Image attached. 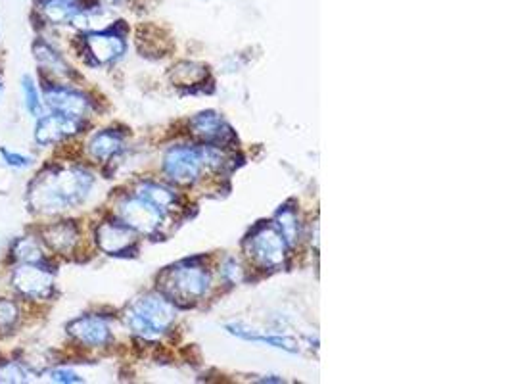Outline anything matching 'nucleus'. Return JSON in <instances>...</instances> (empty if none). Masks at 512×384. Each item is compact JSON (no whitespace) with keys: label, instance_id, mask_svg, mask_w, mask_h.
<instances>
[{"label":"nucleus","instance_id":"1","mask_svg":"<svg viewBox=\"0 0 512 384\" xmlns=\"http://www.w3.org/2000/svg\"><path fill=\"white\" fill-rule=\"evenodd\" d=\"M91 171L79 166L50 168L37 175L29 187V210L37 214H60L79 206L93 189Z\"/></svg>","mask_w":512,"mask_h":384},{"label":"nucleus","instance_id":"2","mask_svg":"<svg viewBox=\"0 0 512 384\" xmlns=\"http://www.w3.org/2000/svg\"><path fill=\"white\" fill-rule=\"evenodd\" d=\"M162 292L173 304H192L206 296L211 285L210 271L200 260H185L169 267L160 279Z\"/></svg>","mask_w":512,"mask_h":384},{"label":"nucleus","instance_id":"3","mask_svg":"<svg viewBox=\"0 0 512 384\" xmlns=\"http://www.w3.org/2000/svg\"><path fill=\"white\" fill-rule=\"evenodd\" d=\"M127 327L142 338H156L175 323V308L163 294H146L125 315Z\"/></svg>","mask_w":512,"mask_h":384},{"label":"nucleus","instance_id":"4","mask_svg":"<svg viewBox=\"0 0 512 384\" xmlns=\"http://www.w3.org/2000/svg\"><path fill=\"white\" fill-rule=\"evenodd\" d=\"M288 242L275 225H259L246 242L250 258L263 269H279L288 258Z\"/></svg>","mask_w":512,"mask_h":384},{"label":"nucleus","instance_id":"5","mask_svg":"<svg viewBox=\"0 0 512 384\" xmlns=\"http://www.w3.org/2000/svg\"><path fill=\"white\" fill-rule=\"evenodd\" d=\"M12 288L29 302L48 300L54 290V273L47 264H18L10 277Z\"/></svg>","mask_w":512,"mask_h":384},{"label":"nucleus","instance_id":"6","mask_svg":"<svg viewBox=\"0 0 512 384\" xmlns=\"http://www.w3.org/2000/svg\"><path fill=\"white\" fill-rule=\"evenodd\" d=\"M204 168L202 150L194 146H173L163 158L165 175L177 185H194Z\"/></svg>","mask_w":512,"mask_h":384},{"label":"nucleus","instance_id":"7","mask_svg":"<svg viewBox=\"0 0 512 384\" xmlns=\"http://www.w3.org/2000/svg\"><path fill=\"white\" fill-rule=\"evenodd\" d=\"M117 216L119 221H123L127 227H131L139 235H156V231L162 227L165 214L152 202L135 194L119 202Z\"/></svg>","mask_w":512,"mask_h":384},{"label":"nucleus","instance_id":"8","mask_svg":"<svg viewBox=\"0 0 512 384\" xmlns=\"http://www.w3.org/2000/svg\"><path fill=\"white\" fill-rule=\"evenodd\" d=\"M45 106L50 108V112L75 118V120H85L87 114L91 112V100L89 96L83 95L81 91H75L66 85L60 83H48L45 85Z\"/></svg>","mask_w":512,"mask_h":384},{"label":"nucleus","instance_id":"9","mask_svg":"<svg viewBox=\"0 0 512 384\" xmlns=\"http://www.w3.org/2000/svg\"><path fill=\"white\" fill-rule=\"evenodd\" d=\"M83 47L93 64L108 66L117 62L125 54L127 43H125V37L114 29H100L85 35Z\"/></svg>","mask_w":512,"mask_h":384},{"label":"nucleus","instance_id":"10","mask_svg":"<svg viewBox=\"0 0 512 384\" xmlns=\"http://www.w3.org/2000/svg\"><path fill=\"white\" fill-rule=\"evenodd\" d=\"M96 244L104 254L110 256H125L137 248V237L131 227H127L123 221H104L96 227Z\"/></svg>","mask_w":512,"mask_h":384},{"label":"nucleus","instance_id":"11","mask_svg":"<svg viewBox=\"0 0 512 384\" xmlns=\"http://www.w3.org/2000/svg\"><path fill=\"white\" fill-rule=\"evenodd\" d=\"M68 335L85 348H102L110 344V323L100 315H83L68 325Z\"/></svg>","mask_w":512,"mask_h":384},{"label":"nucleus","instance_id":"12","mask_svg":"<svg viewBox=\"0 0 512 384\" xmlns=\"http://www.w3.org/2000/svg\"><path fill=\"white\" fill-rule=\"evenodd\" d=\"M83 129V120L68 118L56 112H50L48 116H41L37 129H35V141L41 146L64 143L66 139L75 137Z\"/></svg>","mask_w":512,"mask_h":384},{"label":"nucleus","instance_id":"13","mask_svg":"<svg viewBox=\"0 0 512 384\" xmlns=\"http://www.w3.org/2000/svg\"><path fill=\"white\" fill-rule=\"evenodd\" d=\"M190 127L194 129V135L200 137L206 143L215 144V146H227L234 141L233 129L229 123L223 120L221 116L213 112H204L190 121Z\"/></svg>","mask_w":512,"mask_h":384},{"label":"nucleus","instance_id":"14","mask_svg":"<svg viewBox=\"0 0 512 384\" xmlns=\"http://www.w3.org/2000/svg\"><path fill=\"white\" fill-rule=\"evenodd\" d=\"M41 240L52 252H56L60 256H68V254H73V250L79 244V229L73 221L50 223L43 229Z\"/></svg>","mask_w":512,"mask_h":384},{"label":"nucleus","instance_id":"15","mask_svg":"<svg viewBox=\"0 0 512 384\" xmlns=\"http://www.w3.org/2000/svg\"><path fill=\"white\" fill-rule=\"evenodd\" d=\"M83 6L79 0H39L37 12L47 25H71Z\"/></svg>","mask_w":512,"mask_h":384},{"label":"nucleus","instance_id":"16","mask_svg":"<svg viewBox=\"0 0 512 384\" xmlns=\"http://www.w3.org/2000/svg\"><path fill=\"white\" fill-rule=\"evenodd\" d=\"M33 52H35V58H37L41 70L47 73L50 79L52 77L54 79H68V77H71L70 66L64 62L62 54H58L45 41H37L33 45Z\"/></svg>","mask_w":512,"mask_h":384},{"label":"nucleus","instance_id":"17","mask_svg":"<svg viewBox=\"0 0 512 384\" xmlns=\"http://www.w3.org/2000/svg\"><path fill=\"white\" fill-rule=\"evenodd\" d=\"M87 150H89V156L94 158V160L108 162V160H112L116 154L123 150V137L117 131H112V129L100 131L89 141Z\"/></svg>","mask_w":512,"mask_h":384},{"label":"nucleus","instance_id":"18","mask_svg":"<svg viewBox=\"0 0 512 384\" xmlns=\"http://www.w3.org/2000/svg\"><path fill=\"white\" fill-rule=\"evenodd\" d=\"M12 258L18 264H47L45 242L35 237H22L12 246Z\"/></svg>","mask_w":512,"mask_h":384},{"label":"nucleus","instance_id":"19","mask_svg":"<svg viewBox=\"0 0 512 384\" xmlns=\"http://www.w3.org/2000/svg\"><path fill=\"white\" fill-rule=\"evenodd\" d=\"M135 194L144 198V200H148V202H152L156 208L162 210L163 214L173 210L175 204H177L175 192L171 191L169 187H165V185H160V183H150V181L140 183Z\"/></svg>","mask_w":512,"mask_h":384},{"label":"nucleus","instance_id":"20","mask_svg":"<svg viewBox=\"0 0 512 384\" xmlns=\"http://www.w3.org/2000/svg\"><path fill=\"white\" fill-rule=\"evenodd\" d=\"M273 225L279 229L280 235L288 242V246L296 244V240L300 237V223H298V216L294 210H290V208L280 210Z\"/></svg>","mask_w":512,"mask_h":384},{"label":"nucleus","instance_id":"21","mask_svg":"<svg viewBox=\"0 0 512 384\" xmlns=\"http://www.w3.org/2000/svg\"><path fill=\"white\" fill-rule=\"evenodd\" d=\"M33 373L25 367L22 361H2L0 363V383L22 384L29 383Z\"/></svg>","mask_w":512,"mask_h":384},{"label":"nucleus","instance_id":"22","mask_svg":"<svg viewBox=\"0 0 512 384\" xmlns=\"http://www.w3.org/2000/svg\"><path fill=\"white\" fill-rule=\"evenodd\" d=\"M22 89H24L25 108L33 118H41L45 116V102L41 100V95L35 87V81L31 75H24L22 79Z\"/></svg>","mask_w":512,"mask_h":384},{"label":"nucleus","instance_id":"23","mask_svg":"<svg viewBox=\"0 0 512 384\" xmlns=\"http://www.w3.org/2000/svg\"><path fill=\"white\" fill-rule=\"evenodd\" d=\"M20 304L10 298H0V333H10L20 323Z\"/></svg>","mask_w":512,"mask_h":384},{"label":"nucleus","instance_id":"24","mask_svg":"<svg viewBox=\"0 0 512 384\" xmlns=\"http://www.w3.org/2000/svg\"><path fill=\"white\" fill-rule=\"evenodd\" d=\"M45 377H47L50 383H60V384H73V383H83V379L75 373V371H71V369H66V367H54V369H50L45 373Z\"/></svg>","mask_w":512,"mask_h":384},{"label":"nucleus","instance_id":"25","mask_svg":"<svg viewBox=\"0 0 512 384\" xmlns=\"http://www.w3.org/2000/svg\"><path fill=\"white\" fill-rule=\"evenodd\" d=\"M0 156H2V160H4V164H6L8 168L25 169L33 164V158L24 156V154H20V152H10V150H6V148L0 150Z\"/></svg>","mask_w":512,"mask_h":384},{"label":"nucleus","instance_id":"26","mask_svg":"<svg viewBox=\"0 0 512 384\" xmlns=\"http://www.w3.org/2000/svg\"><path fill=\"white\" fill-rule=\"evenodd\" d=\"M223 275H225V279H227V281H231V283H238V281H240V277H242V269H240L238 262H234V260H227V264L223 265Z\"/></svg>","mask_w":512,"mask_h":384},{"label":"nucleus","instance_id":"27","mask_svg":"<svg viewBox=\"0 0 512 384\" xmlns=\"http://www.w3.org/2000/svg\"><path fill=\"white\" fill-rule=\"evenodd\" d=\"M104 6H116L121 0H100Z\"/></svg>","mask_w":512,"mask_h":384}]
</instances>
